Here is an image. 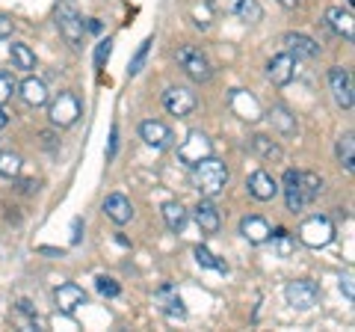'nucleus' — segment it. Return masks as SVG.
Returning a JSON list of instances; mask_svg holds the SVG:
<instances>
[{"label":"nucleus","mask_w":355,"mask_h":332,"mask_svg":"<svg viewBox=\"0 0 355 332\" xmlns=\"http://www.w3.org/2000/svg\"><path fill=\"white\" fill-rule=\"evenodd\" d=\"M193 184H196V190L205 193V196L222 193L225 190V184H228V166L222 160H216V158L198 160L193 166Z\"/></svg>","instance_id":"nucleus-1"},{"label":"nucleus","mask_w":355,"mask_h":332,"mask_svg":"<svg viewBox=\"0 0 355 332\" xmlns=\"http://www.w3.org/2000/svg\"><path fill=\"white\" fill-rule=\"evenodd\" d=\"M57 27L60 33L65 36V42H69L71 48H83V18L80 13H77V6L71 3V0H60L57 3Z\"/></svg>","instance_id":"nucleus-2"},{"label":"nucleus","mask_w":355,"mask_h":332,"mask_svg":"<svg viewBox=\"0 0 355 332\" xmlns=\"http://www.w3.org/2000/svg\"><path fill=\"white\" fill-rule=\"evenodd\" d=\"M175 57H178V65L187 72V77H193L196 83H207L214 77V65H210V60L198 48L184 45V48H178Z\"/></svg>","instance_id":"nucleus-3"},{"label":"nucleus","mask_w":355,"mask_h":332,"mask_svg":"<svg viewBox=\"0 0 355 332\" xmlns=\"http://www.w3.org/2000/svg\"><path fill=\"white\" fill-rule=\"evenodd\" d=\"M299 240L311 249H320V247H329L335 240V223L329 217H311L299 226Z\"/></svg>","instance_id":"nucleus-4"},{"label":"nucleus","mask_w":355,"mask_h":332,"mask_svg":"<svg viewBox=\"0 0 355 332\" xmlns=\"http://www.w3.org/2000/svg\"><path fill=\"white\" fill-rule=\"evenodd\" d=\"M48 116L57 128H71L74 122L80 119V101H77V95L74 92H60L57 98H53Z\"/></svg>","instance_id":"nucleus-5"},{"label":"nucleus","mask_w":355,"mask_h":332,"mask_svg":"<svg viewBox=\"0 0 355 332\" xmlns=\"http://www.w3.org/2000/svg\"><path fill=\"white\" fill-rule=\"evenodd\" d=\"M329 86H331V95H335L338 107L352 110V104H355V86H352L349 69H343V65H335V69H329Z\"/></svg>","instance_id":"nucleus-6"},{"label":"nucleus","mask_w":355,"mask_h":332,"mask_svg":"<svg viewBox=\"0 0 355 332\" xmlns=\"http://www.w3.org/2000/svg\"><path fill=\"white\" fill-rule=\"evenodd\" d=\"M196 104H198V98H196L193 90H187V86H172V90L163 92V107L169 110L172 116H178V119L190 116L196 110Z\"/></svg>","instance_id":"nucleus-7"},{"label":"nucleus","mask_w":355,"mask_h":332,"mask_svg":"<svg viewBox=\"0 0 355 332\" xmlns=\"http://www.w3.org/2000/svg\"><path fill=\"white\" fill-rule=\"evenodd\" d=\"M284 297H287V303H291L293 308H299V312H305V308H311L317 303V297H320V288L314 282H308V279H296L284 288Z\"/></svg>","instance_id":"nucleus-8"},{"label":"nucleus","mask_w":355,"mask_h":332,"mask_svg":"<svg viewBox=\"0 0 355 332\" xmlns=\"http://www.w3.org/2000/svg\"><path fill=\"white\" fill-rule=\"evenodd\" d=\"M178 158H181L187 166H196L198 160L210 158V140L205 134H198V131H193V134L187 137L184 146L178 149Z\"/></svg>","instance_id":"nucleus-9"},{"label":"nucleus","mask_w":355,"mask_h":332,"mask_svg":"<svg viewBox=\"0 0 355 332\" xmlns=\"http://www.w3.org/2000/svg\"><path fill=\"white\" fill-rule=\"evenodd\" d=\"M266 77L275 83V86H287L296 77V60L293 53H279V57H272L270 65H266Z\"/></svg>","instance_id":"nucleus-10"},{"label":"nucleus","mask_w":355,"mask_h":332,"mask_svg":"<svg viewBox=\"0 0 355 332\" xmlns=\"http://www.w3.org/2000/svg\"><path fill=\"white\" fill-rule=\"evenodd\" d=\"M246 187H249V193L258 199V202H270V199H275V193H279V181H275L270 172H263V169L252 172Z\"/></svg>","instance_id":"nucleus-11"},{"label":"nucleus","mask_w":355,"mask_h":332,"mask_svg":"<svg viewBox=\"0 0 355 332\" xmlns=\"http://www.w3.org/2000/svg\"><path fill=\"white\" fill-rule=\"evenodd\" d=\"M57 306H60V312L74 315L80 306H86V291L74 282H65L57 288Z\"/></svg>","instance_id":"nucleus-12"},{"label":"nucleus","mask_w":355,"mask_h":332,"mask_svg":"<svg viewBox=\"0 0 355 332\" xmlns=\"http://www.w3.org/2000/svg\"><path fill=\"white\" fill-rule=\"evenodd\" d=\"M104 214L113 219L116 226H125V223L133 219V205H130L128 196L113 193V196H107V202H104Z\"/></svg>","instance_id":"nucleus-13"},{"label":"nucleus","mask_w":355,"mask_h":332,"mask_svg":"<svg viewBox=\"0 0 355 332\" xmlns=\"http://www.w3.org/2000/svg\"><path fill=\"white\" fill-rule=\"evenodd\" d=\"M282 184H284L282 190H284V199H287V211L299 214L305 208V196H302V187H299V172L296 169H287Z\"/></svg>","instance_id":"nucleus-14"},{"label":"nucleus","mask_w":355,"mask_h":332,"mask_svg":"<svg viewBox=\"0 0 355 332\" xmlns=\"http://www.w3.org/2000/svg\"><path fill=\"white\" fill-rule=\"evenodd\" d=\"M240 235L246 238L249 243H266L270 240V235H272V229H270V223H266L263 217H243V223H240Z\"/></svg>","instance_id":"nucleus-15"},{"label":"nucleus","mask_w":355,"mask_h":332,"mask_svg":"<svg viewBox=\"0 0 355 332\" xmlns=\"http://www.w3.org/2000/svg\"><path fill=\"white\" fill-rule=\"evenodd\" d=\"M284 48H287V53H296V57H308V60L320 57V45L314 39L302 36V33H287V36H284Z\"/></svg>","instance_id":"nucleus-16"},{"label":"nucleus","mask_w":355,"mask_h":332,"mask_svg":"<svg viewBox=\"0 0 355 332\" xmlns=\"http://www.w3.org/2000/svg\"><path fill=\"white\" fill-rule=\"evenodd\" d=\"M139 137L148 142V146H154V149H163L166 142L172 140V131L163 125V122H157V119H148V122H142L139 125Z\"/></svg>","instance_id":"nucleus-17"},{"label":"nucleus","mask_w":355,"mask_h":332,"mask_svg":"<svg viewBox=\"0 0 355 332\" xmlns=\"http://www.w3.org/2000/svg\"><path fill=\"white\" fill-rule=\"evenodd\" d=\"M18 92L24 98V104H30V107L48 104V86H44V81H39V77H27V81L18 86Z\"/></svg>","instance_id":"nucleus-18"},{"label":"nucleus","mask_w":355,"mask_h":332,"mask_svg":"<svg viewBox=\"0 0 355 332\" xmlns=\"http://www.w3.org/2000/svg\"><path fill=\"white\" fill-rule=\"evenodd\" d=\"M326 24L338 33V36H343L347 42H352L355 36V27H352V13H343L340 6H331L326 13Z\"/></svg>","instance_id":"nucleus-19"},{"label":"nucleus","mask_w":355,"mask_h":332,"mask_svg":"<svg viewBox=\"0 0 355 332\" xmlns=\"http://www.w3.org/2000/svg\"><path fill=\"white\" fill-rule=\"evenodd\" d=\"M196 223H198V229H202L205 235H216L222 219H219V211L210 202H198L196 205Z\"/></svg>","instance_id":"nucleus-20"},{"label":"nucleus","mask_w":355,"mask_h":332,"mask_svg":"<svg viewBox=\"0 0 355 332\" xmlns=\"http://www.w3.org/2000/svg\"><path fill=\"white\" fill-rule=\"evenodd\" d=\"M252 151L258 154V158L270 160V163H279V160L284 158V151H282L279 142L270 140V137H263V134H254V137H252Z\"/></svg>","instance_id":"nucleus-21"},{"label":"nucleus","mask_w":355,"mask_h":332,"mask_svg":"<svg viewBox=\"0 0 355 332\" xmlns=\"http://www.w3.org/2000/svg\"><path fill=\"white\" fill-rule=\"evenodd\" d=\"M9 57H12L15 69H24V72L36 69V53H33L30 45H24V42H12V45H9Z\"/></svg>","instance_id":"nucleus-22"},{"label":"nucleus","mask_w":355,"mask_h":332,"mask_svg":"<svg viewBox=\"0 0 355 332\" xmlns=\"http://www.w3.org/2000/svg\"><path fill=\"white\" fill-rule=\"evenodd\" d=\"M163 219L172 231H181L187 226V208L181 202H166L163 205Z\"/></svg>","instance_id":"nucleus-23"},{"label":"nucleus","mask_w":355,"mask_h":332,"mask_svg":"<svg viewBox=\"0 0 355 332\" xmlns=\"http://www.w3.org/2000/svg\"><path fill=\"white\" fill-rule=\"evenodd\" d=\"M234 15L243 21V24H258V21L263 18V9H261L258 0H237Z\"/></svg>","instance_id":"nucleus-24"},{"label":"nucleus","mask_w":355,"mask_h":332,"mask_svg":"<svg viewBox=\"0 0 355 332\" xmlns=\"http://www.w3.org/2000/svg\"><path fill=\"white\" fill-rule=\"evenodd\" d=\"M299 187H302L305 202H314V199L323 193V179L317 172H299Z\"/></svg>","instance_id":"nucleus-25"},{"label":"nucleus","mask_w":355,"mask_h":332,"mask_svg":"<svg viewBox=\"0 0 355 332\" xmlns=\"http://www.w3.org/2000/svg\"><path fill=\"white\" fill-rule=\"evenodd\" d=\"M270 122L282 131L284 137H293V134H296V119L287 113L284 107H272V110H270Z\"/></svg>","instance_id":"nucleus-26"},{"label":"nucleus","mask_w":355,"mask_h":332,"mask_svg":"<svg viewBox=\"0 0 355 332\" xmlns=\"http://www.w3.org/2000/svg\"><path fill=\"white\" fill-rule=\"evenodd\" d=\"M338 160H340V166L347 172L355 169V142H352V134H343L338 140Z\"/></svg>","instance_id":"nucleus-27"},{"label":"nucleus","mask_w":355,"mask_h":332,"mask_svg":"<svg viewBox=\"0 0 355 332\" xmlns=\"http://www.w3.org/2000/svg\"><path fill=\"white\" fill-rule=\"evenodd\" d=\"M21 172V158L15 151H0V179H15Z\"/></svg>","instance_id":"nucleus-28"},{"label":"nucleus","mask_w":355,"mask_h":332,"mask_svg":"<svg viewBox=\"0 0 355 332\" xmlns=\"http://www.w3.org/2000/svg\"><path fill=\"white\" fill-rule=\"evenodd\" d=\"M275 240V252H279L282 258H287L293 252V235L287 229H275V235H270Z\"/></svg>","instance_id":"nucleus-29"},{"label":"nucleus","mask_w":355,"mask_h":332,"mask_svg":"<svg viewBox=\"0 0 355 332\" xmlns=\"http://www.w3.org/2000/svg\"><path fill=\"white\" fill-rule=\"evenodd\" d=\"M196 261L202 264V267L219 270V273H225V270H228V264H225V261H216V256H210V249H205V247H196Z\"/></svg>","instance_id":"nucleus-30"},{"label":"nucleus","mask_w":355,"mask_h":332,"mask_svg":"<svg viewBox=\"0 0 355 332\" xmlns=\"http://www.w3.org/2000/svg\"><path fill=\"white\" fill-rule=\"evenodd\" d=\"M18 92V83H15V77L12 74H0V104L9 101Z\"/></svg>","instance_id":"nucleus-31"},{"label":"nucleus","mask_w":355,"mask_h":332,"mask_svg":"<svg viewBox=\"0 0 355 332\" xmlns=\"http://www.w3.org/2000/svg\"><path fill=\"white\" fill-rule=\"evenodd\" d=\"M95 285H98V291H101L104 297H119V294H121L119 282H116V279H110V276H98Z\"/></svg>","instance_id":"nucleus-32"},{"label":"nucleus","mask_w":355,"mask_h":332,"mask_svg":"<svg viewBox=\"0 0 355 332\" xmlns=\"http://www.w3.org/2000/svg\"><path fill=\"white\" fill-rule=\"evenodd\" d=\"M148 48H151V39H146V42H142V45H139V51H137V57H133L130 60V77L133 74H139V69H142V63H146V53H148Z\"/></svg>","instance_id":"nucleus-33"},{"label":"nucleus","mask_w":355,"mask_h":332,"mask_svg":"<svg viewBox=\"0 0 355 332\" xmlns=\"http://www.w3.org/2000/svg\"><path fill=\"white\" fill-rule=\"evenodd\" d=\"M207 6L214 9V13H219V15H234L237 0H207Z\"/></svg>","instance_id":"nucleus-34"},{"label":"nucleus","mask_w":355,"mask_h":332,"mask_svg":"<svg viewBox=\"0 0 355 332\" xmlns=\"http://www.w3.org/2000/svg\"><path fill=\"white\" fill-rule=\"evenodd\" d=\"M110 53H113V42H101V45H98V51H95V65L98 69H104V63L110 60Z\"/></svg>","instance_id":"nucleus-35"},{"label":"nucleus","mask_w":355,"mask_h":332,"mask_svg":"<svg viewBox=\"0 0 355 332\" xmlns=\"http://www.w3.org/2000/svg\"><path fill=\"white\" fill-rule=\"evenodd\" d=\"M12 27H15V21L9 18V15H3V13H0V42L12 36Z\"/></svg>","instance_id":"nucleus-36"},{"label":"nucleus","mask_w":355,"mask_h":332,"mask_svg":"<svg viewBox=\"0 0 355 332\" xmlns=\"http://www.w3.org/2000/svg\"><path fill=\"white\" fill-rule=\"evenodd\" d=\"M116 149H119V128L113 125V134H110V149H107V160L116 158Z\"/></svg>","instance_id":"nucleus-37"},{"label":"nucleus","mask_w":355,"mask_h":332,"mask_svg":"<svg viewBox=\"0 0 355 332\" xmlns=\"http://www.w3.org/2000/svg\"><path fill=\"white\" fill-rule=\"evenodd\" d=\"M340 291L347 294V300H355V291H352V273H347V276L340 279Z\"/></svg>","instance_id":"nucleus-38"},{"label":"nucleus","mask_w":355,"mask_h":332,"mask_svg":"<svg viewBox=\"0 0 355 332\" xmlns=\"http://www.w3.org/2000/svg\"><path fill=\"white\" fill-rule=\"evenodd\" d=\"M89 33H101V21H98V18H89V24H83Z\"/></svg>","instance_id":"nucleus-39"},{"label":"nucleus","mask_w":355,"mask_h":332,"mask_svg":"<svg viewBox=\"0 0 355 332\" xmlns=\"http://www.w3.org/2000/svg\"><path fill=\"white\" fill-rule=\"evenodd\" d=\"M80 226H83L80 219H74V235H71V243H80V238H83V235H80Z\"/></svg>","instance_id":"nucleus-40"},{"label":"nucleus","mask_w":355,"mask_h":332,"mask_svg":"<svg viewBox=\"0 0 355 332\" xmlns=\"http://www.w3.org/2000/svg\"><path fill=\"white\" fill-rule=\"evenodd\" d=\"M6 125H9V113H6L3 107H0V128H6Z\"/></svg>","instance_id":"nucleus-41"},{"label":"nucleus","mask_w":355,"mask_h":332,"mask_svg":"<svg viewBox=\"0 0 355 332\" xmlns=\"http://www.w3.org/2000/svg\"><path fill=\"white\" fill-rule=\"evenodd\" d=\"M279 3H282V6H284V9H293V6H296V3H299V0H279Z\"/></svg>","instance_id":"nucleus-42"},{"label":"nucleus","mask_w":355,"mask_h":332,"mask_svg":"<svg viewBox=\"0 0 355 332\" xmlns=\"http://www.w3.org/2000/svg\"><path fill=\"white\" fill-rule=\"evenodd\" d=\"M347 3H349V6H352V3H355V0H347Z\"/></svg>","instance_id":"nucleus-43"}]
</instances>
